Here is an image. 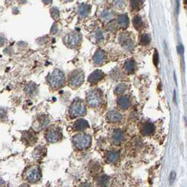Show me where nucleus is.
<instances>
[{
  "label": "nucleus",
  "mask_w": 187,
  "mask_h": 187,
  "mask_svg": "<svg viewBox=\"0 0 187 187\" xmlns=\"http://www.w3.org/2000/svg\"><path fill=\"white\" fill-rule=\"evenodd\" d=\"M50 85L54 89L60 88L65 83V76L63 72L59 70H55L51 72L48 78Z\"/></svg>",
  "instance_id": "nucleus-1"
},
{
  "label": "nucleus",
  "mask_w": 187,
  "mask_h": 187,
  "mask_svg": "<svg viewBox=\"0 0 187 187\" xmlns=\"http://www.w3.org/2000/svg\"><path fill=\"white\" fill-rule=\"evenodd\" d=\"M86 112V105L84 103L83 101H82L80 99L75 100L70 107L69 113L72 118L84 115Z\"/></svg>",
  "instance_id": "nucleus-2"
},
{
  "label": "nucleus",
  "mask_w": 187,
  "mask_h": 187,
  "mask_svg": "<svg viewBox=\"0 0 187 187\" xmlns=\"http://www.w3.org/2000/svg\"><path fill=\"white\" fill-rule=\"evenodd\" d=\"M72 142L77 149H84L90 146L92 142V138L86 134H79L74 136L72 138Z\"/></svg>",
  "instance_id": "nucleus-3"
},
{
  "label": "nucleus",
  "mask_w": 187,
  "mask_h": 187,
  "mask_svg": "<svg viewBox=\"0 0 187 187\" xmlns=\"http://www.w3.org/2000/svg\"><path fill=\"white\" fill-rule=\"evenodd\" d=\"M86 100L90 106L98 107L102 102V95L99 90H92L87 92L86 95Z\"/></svg>",
  "instance_id": "nucleus-4"
},
{
  "label": "nucleus",
  "mask_w": 187,
  "mask_h": 187,
  "mask_svg": "<svg viewBox=\"0 0 187 187\" xmlns=\"http://www.w3.org/2000/svg\"><path fill=\"white\" fill-rule=\"evenodd\" d=\"M84 79V72L81 70H75L69 76V84L72 87H78L83 83Z\"/></svg>",
  "instance_id": "nucleus-5"
},
{
  "label": "nucleus",
  "mask_w": 187,
  "mask_h": 187,
  "mask_svg": "<svg viewBox=\"0 0 187 187\" xmlns=\"http://www.w3.org/2000/svg\"><path fill=\"white\" fill-rule=\"evenodd\" d=\"M26 179L30 182H37L41 177L40 169L37 165H33L30 167L25 173Z\"/></svg>",
  "instance_id": "nucleus-6"
},
{
  "label": "nucleus",
  "mask_w": 187,
  "mask_h": 187,
  "mask_svg": "<svg viewBox=\"0 0 187 187\" xmlns=\"http://www.w3.org/2000/svg\"><path fill=\"white\" fill-rule=\"evenodd\" d=\"M82 36L80 34L73 33L68 34L64 38V42L67 46L70 47H75L78 45L81 42Z\"/></svg>",
  "instance_id": "nucleus-7"
},
{
  "label": "nucleus",
  "mask_w": 187,
  "mask_h": 187,
  "mask_svg": "<svg viewBox=\"0 0 187 187\" xmlns=\"http://www.w3.org/2000/svg\"><path fill=\"white\" fill-rule=\"evenodd\" d=\"M119 42L121 46L127 51H131L134 49V41L129 34L123 33L121 35H120Z\"/></svg>",
  "instance_id": "nucleus-8"
},
{
  "label": "nucleus",
  "mask_w": 187,
  "mask_h": 187,
  "mask_svg": "<svg viewBox=\"0 0 187 187\" xmlns=\"http://www.w3.org/2000/svg\"><path fill=\"white\" fill-rule=\"evenodd\" d=\"M47 139L51 143H55L60 141L62 138V133L58 127H52L47 132Z\"/></svg>",
  "instance_id": "nucleus-9"
},
{
  "label": "nucleus",
  "mask_w": 187,
  "mask_h": 187,
  "mask_svg": "<svg viewBox=\"0 0 187 187\" xmlns=\"http://www.w3.org/2000/svg\"><path fill=\"white\" fill-rule=\"evenodd\" d=\"M106 60V54L101 49L97 50L93 57V61L96 65H102Z\"/></svg>",
  "instance_id": "nucleus-10"
},
{
  "label": "nucleus",
  "mask_w": 187,
  "mask_h": 187,
  "mask_svg": "<svg viewBox=\"0 0 187 187\" xmlns=\"http://www.w3.org/2000/svg\"><path fill=\"white\" fill-rule=\"evenodd\" d=\"M104 72L100 70H95L88 77V81L90 82L91 84H96L101 81L102 79L104 78Z\"/></svg>",
  "instance_id": "nucleus-11"
},
{
  "label": "nucleus",
  "mask_w": 187,
  "mask_h": 187,
  "mask_svg": "<svg viewBox=\"0 0 187 187\" xmlns=\"http://www.w3.org/2000/svg\"><path fill=\"white\" fill-rule=\"evenodd\" d=\"M125 140V134L122 131L118 129L113 132V141L115 144H120Z\"/></svg>",
  "instance_id": "nucleus-12"
},
{
  "label": "nucleus",
  "mask_w": 187,
  "mask_h": 187,
  "mask_svg": "<svg viewBox=\"0 0 187 187\" xmlns=\"http://www.w3.org/2000/svg\"><path fill=\"white\" fill-rule=\"evenodd\" d=\"M118 105L120 108L122 109H127L131 105L130 99L127 97L125 96H122L118 98Z\"/></svg>",
  "instance_id": "nucleus-13"
},
{
  "label": "nucleus",
  "mask_w": 187,
  "mask_h": 187,
  "mask_svg": "<svg viewBox=\"0 0 187 187\" xmlns=\"http://www.w3.org/2000/svg\"><path fill=\"white\" fill-rule=\"evenodd\" d=\"M124 68L125 72L128 74L133 73L136 70V62L132 59H129L127 61H125L124 64Z\"/></svg>",
  "instance_id": "nucleus-14"
},
{
  "label": "nucleus",
  "mask_w": 187,
  "mask_h": 187,
  "mask_svg": "<svg viewBox=\"0 0 187 187\" xmlns=\"http://www.w3.org/2000/svg\"><path fill=\"white\" fill-rule=\"evenodd\" d=\"M108 118L111 122H119L122 120V116L119 112L116 111H111L108 113Z\"/></svg>",
  "instance_id": "nucleus-15"
},
{
  "label": "nucleus",
  "mask_w": 187,
  "mask_h": 187,
  "mask_svg": "<svg viewBox=\"0 0 187 187\" xmlns=\"http://www.w3.org/2000/svg\"><path fill=\"white\" fill-rule=\"evenodd\" d=\"M90 9H91V6L90 5H88V4H81V5L78 7L79 15L81 17L85 18L87 16L89 13H90Z\"/></svg>",
  "instance_id": "nucleus-16"
},
{
  "label": "nucleus",
  "mask_w": 187,
  "mask_h": 187,
  "mask_svg": "<svg viewBox=\"0 0 187 187\" xmlns=\"http://www.w3.org/2000/svg\"><path fill=\"white\" fill-rule=\"evenodd\" d=\"M88 122L84 119H79L76 120L74 123L75 129L77 131H82L85 129L86 127H88Z\"/></svg>",
  "instance_id": "nucleus-17"
},
{
  "label": "nucleus",
  "mask_w": 187,
  "mask_h": 187,
  "mask_svg": "<svg viewBox=\"0 0 187 187\" xmlns=\"http://www.w3.org/2000/svg\"><path fill=\"white\" fill-rule=\"evenodd\" d=\"M154 130H155L154 125H153L152 123L150 122L145 123V124L143 125L142 129H141L142 133L143 134H145V135H150V134L153 133Z\"/></svg>",
  "instance_id": "nucleus-18"
},
{
  "label": "nucleus",
  "mask_w": 187,
  "mask_h": 187,
  "mask_svg": "<svg viewBox=\"0 0 187 187\" xmlns=\"http://www.w3.org/2000/svg\"><path fill=\"white\" fill-rule=\"evenodd\" d=\"M118 25L122 28H126L129 25V19L126 14H122L118 17Z\"/></svg>",
  "instance_id": "nucleus-19"
},
{
  "label": "nucleus",
  "mask_w": 187,
  "mask_h": 187,
  "mask_svg": "<svg viewBox=\"0 0 187 187\" xmlns=\"http://www.w3.org/2000/svg\"><path fill=\"white\" fill-rule=\"evenodd\" d=\"M114 16V13L113 11L111 10H104L102 11L101 13V18L103 20H106V21H108L113 19Z\"/></svg>",
  "instance_id": "nucleus-20"
},
{
  "label": "nucleus",
  "mask_w": 187,
  "mask_h": 187,
  "mask_svg": "<svg viewBox=\"0 0 187 187\" xmlns=\"http://www.w3.org/2000/svg\"><path fill=\"white\" fill-rule=\"evenodd\" d=\"M132 23H133V26H134L136 30H141L143 27V21L141 18L139 16H135L133 18V20H132Z\"/></svg>",
  "instance_id": "nucleus-21"
},
{
  "label": "nucleus",
  "mask_w": 187,
  "mask_h": 187,
  "mask_svg": "<svg viewBox=\"0 0 187 187\" xmlns=\"http://www.w3.org/2000/svg\"><path fill=\"white\" fill-rule=\"evenodd\" d=\"M109 182V177L106 175H101L98 177L97 184L101 187H106L108 185Z\"/></svg>",
  "instance_id": "nucleus-22"
},
{
  "label": "nucleus",
  "mask_w": 187,
  "mask_h": 187,
  "mask_svg": "<svg viewBox=\"0 0 187 187\" xmlns=\"http://www.w3.org/2000/svg\"><path fill=\"white\" fill-rule=\"evenodd\" d=\"M119 153L115 151H110L107 154V160L109 163H114L119 159Z\"/></svg>",
  "instance_id": "nucleus-23"
},
{
  "label": "nucleus",
  "mask_w": 187,
  "mask_h": 187,
  "mask_svg": "<svg viewBox=\"0 0 187 187\" xmlns=\"http://www.w3.org/2000/svg\"><path fill=\"white\" fill-rule=\"evenodd\" d=\"M127 89V85L125 83H120L118 84L114 89V92L116 94H121L124 93Z\"/></svg>",
  "instance_id": "nucleus-24"
},
{
  "label": "nucleus",
  "mask_w": 187,
  "mask_h": 187,
  "mask_svg": "<svg viewBox=\"0 0 187 187\" xmlns=\"http://www.w3.org/2000/svg\"><path fill=\"white\" fill-rule=\"evenodd\" d=\"M131 8L133 11H138L141 8L143 2L141 0H131L130 1Z\"/></svg>",
  "instance_id": "nucleus-25"
},
{
  "label": "nucleus",
  "mask_w": 187,
  "mask_h": 187,
  "mask_svg": "<svg viewBox=\"0 0 187 187\" xmlns=\"http://www.w3.org/2000/svg\"><path fill=\"white\" fill-rule=\"evenodd\" d=\"M46 150L44 149V147H37V149H35L34 152V157L35 158H42L43 156H44Z\"/></svg>",
  "instance_id": "nucleus-26"
},
{
  "label": "nucleus",
  "mask_w": 187,
  "mask_h": 187,
  "mask_svg": "<svg viewBox=\"0 0 187 187\" xmlns=\"http://www.w3.org/2000/svg\"><path fill=\"white\" fill-rule=\"evenodd\" d=\"M150 42V37L149 35H147V34H143V35L141 36L140 43L141 45L146 46V45L149 44Z\"/></svg>",
  "instance_id": "nucleus-27"
},
{
  "label": "nucleus",
  "mask_w": 187,
  "mask_h": 187,
  "mask_svg": "<svg viewBox=\"0 0 187 187\" xmlns=\"http://www.w3.org/2000/svg\"><path fill=\"white\" fill-rule=\"evenodd\" d=\"M95 39L98 42H103L104 40V35L103 32L101 30H98L97 33H95Z\"/></svg>",
  "instance_id": "nucleus-28"
},
{
  "label": "nucleus",
  "mask_w": 187,
  "mask_h": 187,
  "mask_svg": "<svg viewBox=\"0 0 187 187\" xmlns=\"http://www.w3.org/2000/svg\"><path fill=\"white\" fill-rule=\"evenodd\" d=\"M125 0H113V4L115 7L118 9H121L125 6Z\"/></svg>",
  "instance_id": "nucleus-29"
},
{
  "label": "nucleus",
  "mask_w": 187,
  "mask_h": 187,
  "mask_svg": "<svg viewBox=\"0 0 187 187\" xmlns=\"http://www.w3.org/2000/svg\"><path fill=\"white\" fill-rule=\"evenodd\" d=\"M117 29H118V26L115 22H111L108 25V30L109 31L112 32V33L115 32L117 30Z\"/></svg>",
  "instance_id": "nucleus-30"
},
{
  "label": "nucleus",
  "mask_w": 187,
  "mask_h": 187,
  "mask_svg": "<svg viewBox=\"0 0 187 187\" xmlns=\"http://www.w3.org/2000/svg\"><path fill=\"white\" fill-rule=\"evenodd\" d=\"M51 15H52V17H54L55 19H58V16H59V11L56 8L52 9H51Z\"/></svg>",
  "instance_id": "nucleus-31"
},
{
  "label": "nucleus",
  "mask_w": 187,
  "mask_h": 187,
  "mask_svg": "<svg viewBox=\"0 0 187 187\" xmlns=\"http://www.w3.org/2000/svg\"><path fill=\"white\" fill-rule=\"evenodd\" d=\"M158 62H159V56H158V51H155V53L153 54V63H154L155 65L158 66Z\"/></svg>",
  "instance_id": "nucleus-32"
},
{
  "label": "nucleus",
  "mask_w": 187,
  "mask_h": 187,
  "mask_svg": "<svg viewBox=\"0 0 187 187\" xmlns=\"http://www.w3.org/2000/svg\"><path fill=\"white\" fill-rule=\"evenodd\" d=\"M175 178H176V173H175V172H171L170 176V184H172L173 183H174Z\"/></svg>",
  "instance_id": "nucleus-33"
},
{
  "label": "nucleus",
  "mask_w": 187,
  "mask_h": 187,
  "mask_svg": "<svg viewBox=\"0 0 187 187\" xmlns=\"http://www.w3.org/2000/svg\"><path fill=\"white\" fill-rule=\"evenodd\" d=\"M80 187H92V186L90 184H89V183H85V184H82V185L80 186Z\"/></svg>",
  "instance_id": "nucleus-34"
},
{
  "label": "nucleus",
  "mask_w": 187,
  "mask_h": 187,
  "mask_svg": "<svg viewBox=\"0 0 187 187\" xmlns=\"http://www.w3.org/2000/svg\"><path fill=\"white\" fill-rule=\"evenodd\" d=\"M51 1L52 0H44V2L45 4H49V3H51Z\"/></svg>",
  "instance_id": "nucleus-35"
},
{
  "label": "nucleus",
  "mask_w": 187,
  "mask_h": 187,
  "mask_svg": "<svg viewBox=\"0 0 187 187\" xmlns=\"http://www.w3.org/2000/svg\"><path fill=\"white\" fill-rule=\"evenodd\" d=\"M65 2H72V0H65Z\"/></svg>",
  "instance_id": "nucleus-36"
}]
</instances>
